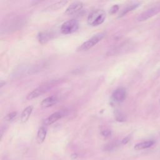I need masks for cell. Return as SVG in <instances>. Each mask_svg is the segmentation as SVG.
Listing matches in <instances>:
<instances>
[{
    "label": "cell",
    "mask_w": 160,
    "mask_h": 160,
    "mask_svg": "<svg viewBox=\"0 0 160 160\" xmlns=\"http://www.w3.org/2000/svg\"><path fill=\"white\" fill-rule=\"evenodd\" d=\"M79 28L78 21L75 19H69L64 22L61 27V32L64 34H69L76 32Z\"/></svg>",
    "instance_id": "obj_4"
},
{
    "label": "cell",
    "mask_w": 160,
    "mask_h": 160,
    "mask_svg": "<svg viewBox=\"0 0 160 160\" xmlns=\"http://www.w3.org/2000/svg\"><path fill=\"white\" fill-rule=\"evenodd\" d=\"M118 10H119V6H118V4H116V5L112 6L109 9V12L111 14H115Z\"/></svg>",
    "instance_id": "obj_17"
},
{
    "label": "cell",
    "mask_w": 160,
    "mask_h": 160,
    "mask_svg": "<svg viewBox=\"0 0 160 160\" xmlns=\"http://www.w3.org/2000/svg\"><path fill=\"white\" fill-rule=\"evenodd\" d=\"M101 134L102 136L107 137V136H109L111 135V131L109 130H104L101 132Z\"/></svg>",
    "instance_id": "obj_18"
},
{
    "label": "cell",
    "mask_w": 160,
    "mask_h": 160,
    "mask_svg": "<svg viewBox=\"0 0 160 160\" xmlns=\"http://www.w3.org/2000/svg\"><path fill=\"white\" fill-rule=\"evenodd\" d=\"M126 97V91L124 88H119L116 89L112 94V99L117 102H122Z\"/></svg>",
    "instance_id": "obj_6"
},
{
    "label": "cell",
    "mask_w": 160,
    "mask_h": 160,
    "mask_svg": "<svg viewBox=\"0 0 160 160\" xmlns=\"http://www.w3.org/2000/svg\"><path fill=\"white\" fill-rule=\"evenodd\" d=\"M68 3L67 1H61L59 2H57L54 4H51V6L47 7L44 11H56L58 10L61 8H62V7H64L66 4Z\"/></svg>",
    "instance_id": "obj_12"
},
{
    "label": "cell",
    "mask_w": 160,
    "mask_h": 160,
    "mask_svg": "<svg viewBox=\"0 0 160 160\" xmlns=\"http://www.w3.org/2000/svg\"><path fill=\"white\" fill-rule=\"evenodd\" d=\"M62 113L61 111H57L52 114H51L46 120H45V124L47 125H51L57 121H58L59 119H61L62 116Z\"/></svg>",
    "instance_id": "obj_9"
},
{
    "label": "cell",
    "mask_w": 160,
    "mask_h": 160,
    "mask_svg": "<svg viewBox=\"0 0 160 160\" xmlns=\"http://www.w3.org/2000/svg\"><path fill=\"white\" fill-rule=\"evenodd\" d=\"M106 12L102 9H96L92 11L88 17V23L91 26L101 24L106 19Z\"/></svg>",
    "instance_id": "obj_1"
},
{
    "label": "cell",
    "mask_w": 160,
    "mask_h": 160,
    "mask_svg": "<svg viewBox=\"0 0 160 160\" xmlns=\"http://www.w3.org/2000/svg\"><path fill=\"white\" fill-rule=\"evenodd\" d=\"M52 34L49 32H41L38 34V40L41 44L46 43L51 39Z\"/></svg>",
    "instance_id": "obj_14"
},
{
    "label": "cell",
    "mask_w": 160,
    "mask_h": 160,
    "mask_svg": "<svg viewBox=\"0 0 160 160\" xmlns=\"http://www.w3.org/2000/svg\"><path fill=\"white\" fill-rule=\"evenodd\" d=\"M53 85H54V82H49L39 86L38 88H36L35 89H34L32 91H31L30 93L28 94L27 99L29 100H31L32 99L38 98V96L43 94L44 93L49 91L53 86Z\"/></svg>",
    "instance_id": "obj_3"
},
{
    "label": "cell",
    "mask_w": 160,
    "mask_h": 160,
    "mask_svg": "<svg viewBox=\"0 0 160 160\" xmlns=\"http://www.w3.org/2000/svg\"><path fill=\"white\" fill-rule=\"evenodd\" d=\"M17 114L18 112L16 111H13V112H11L9 114H8L6 116H5V120L7 121H11L12 120H13L16 116H17Z\"/></svg>",
    "instance_id": "obj_16"
},
{
    "label": "cell",
    "mask_w": 160,
    "mask_h": 160,
    "mask_svg": "<svg viewBox=\"0 0 160 160\" xmlns=\"http://www.w3.org/2000/svg\"><path fill=\"white\" fill-rule=\"evenodd\" d=\"M130 136H127V137H126V138H124L122 140V144H126L127 142H129V141L130 140Z\"/></svg>",
    "instance_id": "obj_19"
},
{
    "label": "cell",
    "mask_w": 160,
    "mask_h": 160,
    "mask_svg": "<svg viewBox=\"0 0 160 160\" xmlns=\"http://www.w3.org/2000/svg\"><path fill=\"white\" fill-rule=\"evenodd\" d=\"M160 12V5L152 7L147 11L143 12L142 14H141L139 17L138 18V21H144L151 17L155 16L156 14Z\"/></svg>",
    "instance_id": "obj_5"
},
{
    "label": "cell",
    "mask_w": 160,
    "mask_h": 160,
    "mask_svg": "<svg viewBox=\"0 0 160 160\" xmlns=\"http://www.w3.org/2000/svg\"><path fill=\"white\" fill-rule=\"evenodd\" d=\"M33 110V106H29L26 107L22 112L21 114V121L22 123L26 122L28 119L30 117V115L32 113V111Z\"/></svg>",
    "instance_id": "obj_10"
},
{
    "label": "cell",
    "mask_w": 160,
    "mask_h": 160,
    "mask_svg": "<svg viewBox=\"0 0 160 160\" xmlns=\"http://www.w3.org/2000/svg\"><path fill=\"white\" fill-rule=\"evenodd\" d=\"M138 6H139V4H131V5L128 6L124 9H123L122 10V11L119 13V14L118 16V18H121V17L124 16L127 13H128L129 12L134 10V9H136Z\"/></svg>",
    "instance_id": "obj_15"
},
{
    "label": "cell",
    "mask_w": 160,
    "mask_h": 160,
    "mask_svg": "<svg viewBox=\"0 0 160 160\" xmlns=\"http://www.w3.org/2000/svg\"><path fill=\"white\" fill-rule=\"evenodd\" d=\"M154 143V141L150 140V141H144V142H139L138 144H136L134 148L135 150H142V149H144L146 148H149L151 146H152Z\"/></svg>",
    "instance_id": "obj_13"
},
{
    "label": "cell",
    "mask_w": 160,
    "mask_h": 160,
    "mask_svg": "<svg viewBox=\"0 0 160 160\" xmlns=\"http://www.w3.org/2000/svg\"><path fill=\"white\" fill-rule=\"evenodd\" d=\"M105 36V34L104 32H99L92 36L91 38L88 39V41L83 42L78 49V51H86L92 48L94 46H95L97 43H98Z\"/></svg>",
    "instance_id": "obj_2"
},
{
    "label": "cell",
    "mask_w": 160,
    "mask_h": 160,
    "mask_svg": "<svg viewBox=\"0 0 160 160\" xmlns=\"http://www.w3.org/2000/svg\"><path fill=\"white\" fill-rule=\"evenodd\" d=\"M46 134H47L46 128L44 126L40 127L39 129H38L37 136H36V140L38 143L41 144L42 142H44L46 136Z\"/></svg>",
    "instance_id": "obj_11"
},
{
    "label": "cell",
    "mask_w": 160,
    "mask_h": 160,
    "mask_svg": "<svg viewBox=\"0 0 160 160\" xmlns=\"http://www.w3.org/2000/svg\"><path fill=\"white\" fill-rule=\"evenodd\" d=\"M83 7V3L81 1H76L71 3L66 9L65 13L68 15L75 14L82 9Z\"/></svg>",
    "instance_id": "obj_7"
},
{
    "label": "cell",
    "mask_w": 160,
    "mask_h": 160,
    "mask_svg": "<svg viewBox=\"0 0 160 160\" xmlns=\"http://www.w3.org/2000/svg\"><path fill=\"white\" fill-rule=\"evenodd\" d=\"M58 101V98H57V96H51L49 97H48L44 99L41 102V106L43 108H47L56 104Z\"/></svg>",
    "instance_id": "obj_8"
}]
</instances>
